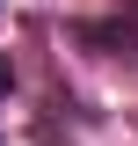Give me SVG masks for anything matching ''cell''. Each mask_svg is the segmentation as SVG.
I'll return each mask as SVG.
<instances>
[{
  "label": "cell",
  "instance_id": "1",
  "mask_svg": "<svg viewBox=\"0 0 138 146\" xmlns=\"http://www.w3.org/2000/svg\"><path fill=\"white\" fill-rule=\"evenodd\" d=\"M87 44H124V51L138 58V15H124V22H95V29H87Z\"/></svg>",
  "mask_w": 138,
  "mask_h": 146
},
{
  "label": "cell",
  "instance_id": "2",
  "mask_svg": "<svg viewBox=\"0 0 138 146\" xmlns=\"http://www.w3.org/2000/svg\"><path fill=\"white\" fill-rule=\"evenodd\" d=\"M7 88H15V66H7V58H0V95H7Z\"/></svg>",
  "mask_w": 138,
  "mask_h": 146
}]
</instances>
